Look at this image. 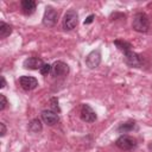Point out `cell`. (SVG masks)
<instances>
[{"label":"cell","mask_w":152,"mask_h":152,"mask_svg":"<svg viewBox=\"0 0 152 152\" xmlns=\"http://www.w3.org/2000/svg\"><path fill=\"white\" fill-rule=\"evenodd\" d=\"M132 27L137 32L146 33L148 31V28H150V19H148V17L142 12L137 13L134 15V18H133Z\"/></svg>","instance_id":"6da1fadb"},{"label":"cell","mask_w":152,"mask_h":152,"mask_svg":"<svg viewBox=\"0 0 152 152\" xmlns=\"http://www.w3.org/2000/svg\"><path fill=\"white\" fill-rule=\"evenodd\" d=\"M115 145H116L120 150L131 151V150L135 148V146H137V140H135L133 137H131V135L122 134V135H120V137L116 139Z\"/></svg>","instance_id":"7a4b0ae2"},{"label":"cell","mask_w":152,"mask_h":152,"mask_svg":"<svg viewBox=\"0 0 152 152\" xmlns=\"http://www.w3.org/2000/svg\"><path fill=\"white\" fill-rule=\"evenodd\" d=\"M77 23H78L77 12L75 10L66 11V13L64 14V18H63V27H64V30H68V31L74 30L77 26Z\"/></svg>","instance_id":"3957f363"},{"label":"cell","mask_w":152,"mask_h":152,"mask_svg":"<svg viewBox=\"0 0 152 152\" xmlns=\"http://www.w3.org/2000/svg\"><path fill=\"white\" fill-rule=\"evenodd\" d=\"M124 53V59L126 62V64H128L129 66H133V68H139L142 65V56H140L139 53L132 51L131 50H127Z\"/></svg>","instance_id":"277c9868"},{"label":"cell","mask_w":152,"mask_h":152,"mask_svg":"<svg viewBox=\"0 0 152 152\" xmlns=\"http://www.w3.org/2000/svg\"><path fill=\"white\" fill-rule=\"evenodd\" d=\"M57 20H58V12L53 7L46 6L44 15H43V24L48 27H52L56 25Z\"/></svg>","instance_id":"5b68a950"},{"label":"cell","mask_w":152,"mask_h":152,"mask_svg":"<svg viewBox=\"0 0 152 152\" xmlns=\"http://www.w3.org/2000/svg\"><path fill=\"white\" fill-rule=\"evenodd\" d=\"M101 63V52L100 50H93L88 56L86 57V65L89 69H95Z\"/></svg>","instance_id":"8992f818"},{"label":"cell","mask_w":152,"mask_h":152,"mask_svg":"<svg viewBox=\"0 0 152 152\" xmlns=\"http://www.w3.org/2000/svg\"><path fill=\"white\" fill-rule=\"evenodd\" d=\"M80 114H81V119H82L84 122H89V124H90V122H94V121L97 119L96 113L94 112V109H93L89 104H87V103L82 104Z\"/></svg>","instance_id":"52a82bcc"},{"label":"cell","mask_w":152,"mask_h":152,"mask_svg":"<svg viewBox=\"0 0 152 152\" xmlns=\"http://www.w3.org/2000/svg\"><path fill=\"white\" fill-rule=\"evenodd\" d=\"M69 72V66L66 63L62 62V61H57L52 64V70L51 74L55 77H59V76H65Z\"/></svg>","instance_id":"ba28073f"},{"label":"cell","mask_w":152,"mask_h":152,"mask_svg":"<svg viewBox=\"0 0 152 152\" xmlns=\"http://www.w3.org/2000/svg\"><path fill=\"white\" fill-rule=\"evenodd\" d=\"M44 64H45V63H44L43 59L39 58V57H28V58H26V59L24 61L23 66H24L25 69H31V70H38V69H39V70H40Z\"/></svg>","instance_id":"9c48e42d"},{"label":"cell","mask_w":152,"mask_h":152,"mask_svg":"<svg viewBox=\"0 0 152 152\" xmlns=\"http://www.w3.org/2000/svg\"><path fill=\"white\" fill-rule=\"evenodd\" d=\"M19 83H20L21 88L25 89V90H33L38 86L37 78H34L32 76H26V75H24L19 78Z\"/></svg>","instance_id":"30bf717a"},{"label":"cell","mask_w":152,"mask_h":152,"mask_svg":"<svg viewBox=\"0 0 152 152\" xmlns=\"http://www.w3.org/2000/svg\"><path fill=\"white\" fill-rule=\"evenodd\" d=\"M42 120L48 124L49 126H53L55 124L58 122L59 118H58V114L51 109H45L42 112Z\"/></svg>","instance_id":"8fae6325"},{"label":"cell","mask_w":152,"mask_h":152,"mask_svg":"<svg viewBox=\"0 0 152 152\" xmlns=\"http://www.w3.org/2000/svg\"><path fill=\"white\" fill-rule=\"evenodd\" d=\"M20 6H21V11L25 15H31V14L34 13L37 4L33 0H23L20 2Z\"/></svg>","instance_id":"7c38bea8"},{"label":"cell","mask_w":152,"mask_h":152,"mask_svg":"<svg viewBox=\"0 0 152 152\" xmlns=\"http://www.w3.org/2000/svg\"><path fill=\"white\" fill-rule=\"evenodd\" d=\"M27 128H28V131L32 132V133H39V132H42V129H43L42 121H40L39 119H32V120L28 122Z\"/></svg>","instance_id":"4fadbf2b"},{"label":"cell","mask_w":152,"mask_h":152,"mask_svg":"<svg viewBox=\"0 0 152 152\" xmlns=\"http://www.w3.org/2000/svg\"><path fill=\"white\" fill-rule=\"evenodd\" d=\"M12 33V26L6 24L5 21L0 23V38H6Z\"/></svg>","instance_id":"5bb4252c"},{"label":"cell","mask_w":152,"mask_h":152,"mask_svg":"<svg viewBox=\"0 0 152 152\" xmlns=\"http://www.w3.org/2000/svg\"><path fill=\"white\" fill-rule=\"evenodd\" d=\"M134 128H135V122L134 121H127V122L121 124L118 127V132H120V133H127V132L133 131Z\"/></svg>","instance_id":"9a60e30c"},{"label":"cell","mask_w":152,"mask_h":152,"mask_svg":"<svg viewBox=\"0 0 152 152\" xmlns=\"http://www.w3.org/2000/svg\"><path fill=\"white\" fill-rule=\"evenodd\" d=\"M114 44H115V46H116L121 52H125V51H127V50H131V48H132V45H131L128 42L120 40V39L114 40Z\"/></svg>","instance_id":"2e32d148"},{"label":"cell","mask_w":152,"mask_h":152,"mask_svg":"<svg viewBox=\"0 0 152 152\" xmlns=\"http://www.w3.org/2000/svg\"><path fill=\"white\" fill-rule=\"evenodd\" d=\"M50 108H51V110H53V112H56V113H59V112H61L59 106H58V100H57V97H51V99H50Z\"/></svg>","instance_id":"e0dca14e"},{"label":"cell","mask_w":152,"mask_h":152,"mask_svg":"<svg viewBox=\"0 0 152 152\" xmlns=\"http://www.w3.org/2000/svg\"><path fill=\"white\" fill-rule=\"evenodd\" d=\"M51 70H52V65H50V64H44L43 66H42V69L39 70L40 71V74L42 75H48V74H50L51 72Z\"/></svg>","instance_id":"ac0fdd59"},{"label":"cell","mask_w":152,"mask_h":152,"mask_svg":"<svg viewBox=\"0 0 152 152\" xmlns=\"http://www.w3.org/2000/svg\"><path fill=\"white\" fill-rule=\"evenodd\" d=\"M7 107V99L4 94H0V110H4Z\"/></svg>","instance_id":"d6986e66"},{"label":"cell","mask_w":152,"mask_h":152,"mask_svg":"<svg viewBox=\"0 0 152 152\" xmlns=\"http://www.w3.org/2000/svg\"><path fill=\"white\" fill-rule=\"evenodd\" d=\"M0 135L1 137H4L5 134H6V126H5V124L4 122H0Z\"/></svg>","instance_id":"ffe728a7"},{"label":"cell","mask_w":152,"mask_h":152,"mask_svg":"<svg viewBox=\"0 0 152 152\" xmlns=\"http://www.w3.org/2000/svg\"><path fill=\"white\" fill-rule=\"evenodd\" d=\"M94 18H95V15L94 14H90L86 20H84V25H87V24H90V23H93V20H94Z\"/></svg>","instance_id":"44dd1931"},{"label":"cell","mask_w":152,"mask_h":152,"mask_svg":"<svg viewBox=\"0 0 152 152\" xmlns=\"http://www.w3.org/2000/svg\"><path fill=\"white\" fill-rule=\"evenodd\" d=\"M0 80H1L0 88H5V87H6V80H5V77H4V76H1V77H0Z\"/></svg>","instance_id":"7402d4cb"},{"label":"cell","mask_w":152,"mask_h":152,"mask_svg":"<svg viewBox=\"0 0 152 152\" xmlns=\"http://www.w3.org/2000/svg\"><path fill=\"white\" fill-rule=\"evenodd\" d=\"M148 150H150V152H152V142L148 144Z\"/></svg>","instance_id":"603a6c76"}]
</instances>
